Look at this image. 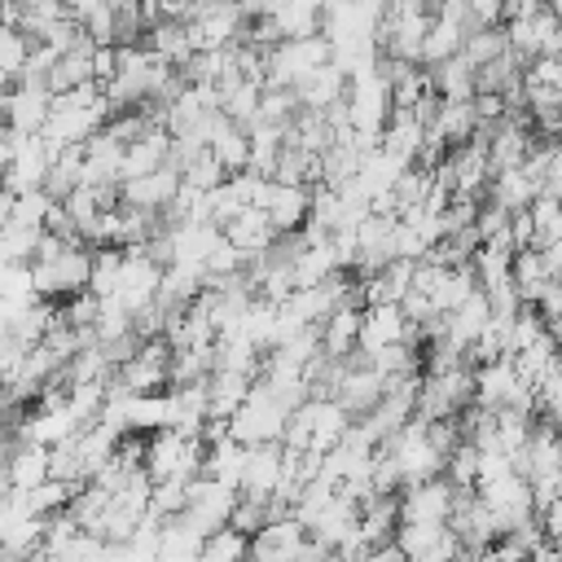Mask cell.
Segmentation results:
<instances>
[{"label":"cell","instance_id":"6da1fadb","mask_svg":"<svg viewBox=\"0 0 562 562\" xmlns=\"http://www.w3.org/2000/svg\"><path fill=\"white\" fill-rule=\"evenodd\" d=\"M285 417H290V408L285 404H277L259 382L246 391V400H241V408L228 417V435L237 439V443H281V430H285Z\"/></svg>","mask_w":562,"mask_h":562},{"label":"cell","instance_id":"7a4b0ae2","mask_svg":"<svg viewBox=\"0 0 562 562\" xmlns=\"http://www.w3.org/2000/svg\"><path fill=\"white\" fill-rule=\"evenodd\" d=\"M395 544L404 562H457L461 553V540L448 522H400Z\"/></svg>","mask_w":562,"mask_h":562},{"label":"cell","instance_id":"3957f363","mask_svg":"<svg viewBox=\"0 0 562 562\" xmlns=\"http://www.w3.org/2000/svg\"><path fill=\"white\" fill-rule=\"evenodd\" d=\"M452 496H457V487H452L443 474L422 479V483H404V487L395 492V501H400V522H448Z\"/></svg>","mask_w":562,"mask_h":562},{"label":"cell","instance_id":"277c9868","mask_svg":"<svg viewBox=\"0 0 562 562\" xmlns=\"http://www.w3.org/2000/svg\"><path fill=\"white\" fill-rule=\"evenodd\" d=\"M48 162H53V149H48V140H44L40 132H35V136H18V145H13V162L4 167L0 189H9L13 198H18V193H31V189H44Z\"/></svg>","mask_w":562,"mask_h":562},{"label":"cell","instance_id":"5b68a950","mask_svg":"<svg viewBox=\"0 0 562 562\" xmlns=\"http://www.w3.org/2000/svg\"><path fill=\"white\" fill-rule=\"evenodd\" d=\"M48 105H53V92L44 79H18V88H9L4 97V127L18 136H35L48 119Z\"/></svg>","mask_w":562,"mask_h":562},{"label":"cell","instance_id":"8992f818","mask_svg":"<svg viewBox=\"0 0 562 562\" xmlns=\"http://www.w3.org/2000/svg\"><path fill=\"white\" fill-rule=\"evenodd\" d=\"M303 544H307V527H303V522H294V518H272V522H263V527L250 536L246 562H299Z\"/></svg>","mask_w":562,"mask_h":562},{"label":"cell","instance_id":"52a82bcc","mask_svg":"<svg viewBox=\"0 0 562 562\" xmlns=\"http://www.w3.org/2000/svg\"><path fill=\"white\" fill-rule=\"evenodd\" d=\"M167 158H171V132L158 123V127H149L145 136H136V140H127V145H123L119 184H123V180H136V176H149V171H158Z\"/></svg>","mask_w":562,"mask_h":562},{"label":"cell","instance_id":"ba28073f","mask_svg":"<svg viewBox=\"0 0 562 562\" xmlns=\"http://www.w3.org/2000/svg\"><path fill=\"white\" fill-rule=\"evenodd\" d=\"M176 189H180V167L162 162V167L149 171V176L123 180V184H119V198H123L127 206H140V211H162V206L176 198Z\"/></svg>","mask_w":562,"mask_h":562},{"label":"cell","instance_id":"9c48e42d","mask_svg":"<svg viewBox=\"0 0 562 562\" xmlns=\"http://www.w3.org/2000/svg\"><path fill=\"white\" fill-rule=\"evenodd\" d=\"M281 457H285L281 443H250L237 492H246V496H272L281 487Z\"/></svg>","mask_w":562,"mask_h":562},{"label":"cell","instance_id":"30bf717a","mask_svg":"<svg viewBox=\"0 0 562 562\" xmlns=\"http://www.w3.org/2000/svg\"><path fill=\"white\" fill-rule=\"evenodd\" d=\"M307 206H312V189H307V184H281V180H272V184H268L263 215H268V224H272L277 233L303 228Z\"/></svg>","mask_w":562,"mask_h":562},{"label":"cell","instance_id":"8fae6325","mask_svg":"<svg viewBox=\"0 0 562 562\" xmlns=\"http://www.w3.org/2000/svg\"><path fill=\"white\" fill-rule=\"evenodd\" d=\"M220 233H224L228 246L241 250V259H259V255L272 246V237H277V228L268 224L263 206H246V211H237Z\"/></svg>","mask_w":562,"mask_h":562},{"label":"cell","instance_id":"7c38bea8","mask_svg":"<svg viewBox=\"0 0 562 562\" xmlns=\"http://www.w3.org/2000/svg\"><path fill=\"white\" fill-rule=\"evenodd\" d=\"M0 474H4L9 492H31V487H40V483L48 479V448H44V443H31V439H18V443L9 448Z\"/></svg>","mask_w":562,"mask_h":562},{"label":"cell","instance_id":"4fadbf2b","mask_svg":"<svg viewBox=\"0 0 562 562\" xmlns=\"http://www.w3.org/2000/svg\"><path fill=\"white\" fill-rule=\"evenodd\" d=\"M316 334H321V351L325 356H334V360H347L351 351H356V338H360V303H338L321 325H316Z\"/></svg>","mask_w":562,"mask_h":562},{"label":"cell","instance_id":"5bb4252c","mask_svg":"<svg viewBox=\"0 0 562 562\" xmlns=\"http://www.w3.org/2000/svg\"><path fill=\"white\" fill-rule=\"evenodd\" d=\"M294 97H299L303 110H329V105H338V101L347 97V75H342L334 61H325V66L307 70V75L294 83Z\"/></svg>","mask_w":562,"mask_h":562},{"label":"cell","instance_id":"9a60e30c","mask_svg":"<svg viewBox=\"0 0 562 562\" xmlns=\"http://www.w3.org/2000/svg\"><path fill=\"white\" fill-rule=\"evenodd\" d=\"M250 386H255V378H246V373L211 369V378H206V417H233Z\"/></svg>","mask_w":562,"mask_h":562},{"label":"cell","instance_id":"2e32d148","mask_svg":"<svg viewBox=\"0 0 562 562\" xmlns=\"http://www.w3.org/2000/svg\"><path fill=\"white\" fill-rule=\"evenodd\" d=\"M149 53H158L167 66H184L189 57H193V40H189V26L180 22V18H158L154 26H149V44H145Z\"/></svg>","mask_w":562,"mask_h":562},{"label":"cell","instance_id":"e0dca14e","mask_svg":"<svg viewBox=\"0 0 562 562\" xmlns=\"http://www.w3.org/2000/svg\"><path fill=\"white\" fill-rule=\"evenodd\" d=\"M430 88L443 101H470L474 97V66L461 53H452V57H443V61L430 66Z\"/></svg>","mask_w":562,"mask_h":562},{"label":"cell","instance_id":"ac0fdd59","mask_svg":"<svg viewBox=\"0 0 562 562\" xmlns=\"http://www.w3.org/2000/svg\"><path fill=\"white\" fill-rule=\"evenodd\" d=\"M241 465H246V443H237L233 435L220 439V443H211L206 457H202V474L215 479V483H224V487H237L241 483Z\"/></svg>","mask_w":562,"mask_h":562},{"label":"cell","instance_id":"d6986e66","mask_svg":"<svg viewBox=\"0 0 562 562\" xmlns=\"http://www.w3.org/2000/svg\"><path fill=\"white\" fill-rule=\"evenodd\" d=\"M531 198H536V189H531V180L522 176V167L492 171V180H487V202H496V206H505V211H522V206H531Z\"/></svg>","mask_w":562,"mask_h":562},{"label":"cell","instance_id":"ffe728a7","mask_svg":"<svg viewBox=\"0 0 562 562\" xmlns=\"http://www.w3.org/2000/svg\"><path fill=\"white\" fill-rule=\"evenodd\" d=\"M215 158H220V167L233 176V171H246V162H250V140H246V127H237L233 119H224V127L215 132V140L206 145Z\"/></svg>","mask_w":562,"mask_h":562},{"label":"cell","instance_id":"44dd1931","mask_svg":"<svg viewBox=\"0 0 562 562\" xmlns=\"http://www.w3.org/2000/svg\"><path fill=\"white\" fill-rule=\"evenodd\" d=\"M461 40H465V31L457 26V22H448V18H430V26H426V40H422V66H435V61H443V57H452L457 48H461Z\"/></svg>","mask_w":562,"mask_h":562},{"label":"cell","instance_id":"7402d4cb","mask_svg":"<svg viewBox=\"0 0 562 562\" xmlns=\"http://www.w3.org/2000/svg\"><path fill=\"white\" fill-rule=\"evenodd\" d=\"M281 40H303V35H321V9L307 0H285L281 13L272 18Z\"/></svg>","mask_w":562,"mask_h":562},{"label":"cell","instance_id":"603a6c76","mask_svg":"<svg viewBox=\"0 0 562 562\" xmlns=\"http://www.w3.org/2000/svg\"><path fill=\"white\" fill-rule=\"evenodd\" d=\"M40 237H44V228H31V224L9 220V224L0 228V263H31Z\"/></svg>","mask_w":562,"mask_h":562},{"label":"cell","instance_id":"cb8c5ba5","mask_svg":"<svg viewBox=\"0 0 562 562\" xmlns=\"http://www.w3.org/2000/svg\"><path fill=\"white\" fill-rule=\"evenodd\" d=\"M246 544H250V536H241L237 527H220L202 540L198 562H246Z\"/></svg>","mask_w":562,"mask_h":562},{"label":"cell","instance_id":"d4e9b609","mask_svg":"<svg viewBox=\"0 0 562 562\" xmlns=\"http://www.w3.org/2000/svg\"><path fill=\"white\" fill-rule=\"evenodd\" d=\"M505 48H509V44H505V26H483V31H470V35L461 40V48H457V53H461V57H465V61L479 70L483 61L501 57Z\"/></svg>","mask_w":562,"mask_h":562},{"label":"cell","instance_id":"484cf974","mask_svg":"<svg viewBox=\"0 0 562 562\" xmlns=\"http://www.w3.org/2000/svg\"><path fill=\"white\" fill-rule=\"evenodd\" d=\"M224 176L228 171L220 167V158L211 149H198L180 162V184H189V189H215V184H224Z\"/></svg>","mask_w":562,"mask_h":562},{"label":"cell","instance_id":"4316f807","mask_svg":"<svg viewBox=\"0 0 562 562\" xmlns=\"http://www.w3.org/2000/svg\"><path fill=\"white\" fill-rule=\"evenodd\" d=\"M443 479H448L452 487H474V479H479V448H474L470 439H461V443L443 457Z\"/></svg>","mask_w":562,"mask_h":562},{"label":"cell","instance_id":"83f0119b","mask_svg":"<svg viewBox=\"0 0 562 562\" xmlns=\"http://www.w3.org/2000/svg\"><path fill=\"white\" fill-rule=\"evenodd\" d=\"M26 53H31V40H26L18 26H4V22H0V75H4V79H18V75H22Z\"/></svg>","mask_w":562,"mask_h":562},{"label":"cell","instance_id":"f1b7e54d","mask_svg":"<svg viewBox=\"0 0 562 562\" xmlns=\"http://www.w3.org/2000/svg\"><path fill=\"white\" fill-rule=\"evenodd\" d=\"M522 83H540V88H562V57H549V53L531 57V61L522 66Z\"/></svg>","mask_w":562,"mask_h":562},{"label":"cell","instance_id":"f546056e","mask_svg":"<svg viewBox=\"0 0 562 562\" xmlns=\"http://www.w3.org/2000/svg\"><path fill=\"white\" fill-rule=\"evenodd\" d=\"M465 9H470L474 31H483V26H501V18H505V0H465Z\"/></svg>","mask_w":562,"mask_h":562},{"label":"cell","instance_id":"4dcf8cb0","mask_svg":"<svg viewBox=\"0 0 562 562\" xmlns=\"http://www.w3.org/2000/svg\"><path fill=\"white\" fill-rule=\"evenodd\" d=\"M536 518H540L544 540H549V544H562V496H553V501H549V505H544Z\"/></svg>","mask_w":562,"mask_h":562},{"label":"cell","instance_id":"1f68e13d","mask_svg":"<svg viewBox=\"0 0 562 562\" xmlns=\"http://www.w3.org/2000/svg\"><path fill=\"white\" fill-rule=\"evenodd\" d=\"M281 4H285V0H237L241 18H277Z\"/></svg>","mask_w":562,"mask_h":562},{"label":"cell","instance_id":"d6a6232c","mask_svg":"<svg viewBox=\"0 0 562 562\" xmlns=\"http://www.w3.org/2000/svg\"><path fill=\"white\" fill-rule=\"evenodd\" d=\"M13 220V193L9 189H0V228Z\"/></svg>","mask_w":562,"mask_h":562},{"label":"cell","instance_id":"836d02e7","mask_svg":"<svg viewBox=\"0 0 562 562\" xmlns=\"http://www.w3.org/2000/svg\"><path fill=\"white\" fill-rule=\"evenodd\" d=\"M0 9H4V0H0Z\"/></svg>","mask_w":562,"mask_h":562}]
</instances>
